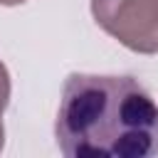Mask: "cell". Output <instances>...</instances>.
Wrapping results in <instances>:
<instances>
[{"instance_id":"1","label":"cell","mask_w":158,"mask_h":158,"mask_svg":"<svg viewBox=\"0 0 158 158\" xmlns=\"http://www.w3.org/2000/svg\"><path fill=\"white\" fill-rule=\"evenodd\" d=\"M54 136L67 158L158 156V104L133 77L74 72L62 86Z\"/></svg>"},{"instance_id":"5","label":"cell","mask_w":158,"mask_h":158,"mask_svg":"<svg viewBox=\"0 0 158 158\" xmlns=\"http://www.w3.org/2000/svg\"><path fill=\"white\" fill-rule=\"evenodd\" d=\"M5 146V126H2V116H0V151Z\"/></svg>"},{"instance_id":"2","label":"cell","mask_w":158,"mask_h":158,"mask_svg":"<svg viewBox=\"0 0 158 158\" xmlns=\"http://www.w3.org/2000/svg\"><path fill=\"white\" fill-rule=\"evenodd\" d=\"M96 25L136 54H158V0H89Z\"/></svg>"},{"instance_id":"3","label":"cell","mask_w":158,"mask_h":158,"mask_svg":"<svg viewBox=\"0 0 158 158\" xmlns=\"http://www.w3.org/2000/svg\"><path fill=\"white\" fill-rule=\"evenodd\" d=\"M7 104H10V72L0 62V116L7 109Z\"/></svg>"},{"instance_id":"4","label":"cell","mask_w":158,"mask_h":158,"mask_svg":"<svg viewBox=\"0 0 158 158\" xmlns=\"http://www.w3.org/2000/svg\"><path fill=\"white\" fill-rule=\"evenodd\" d=\"M22 2H27V0H0V5H5V7H15V5H22Z\"/></svg>"}]
</instances>
